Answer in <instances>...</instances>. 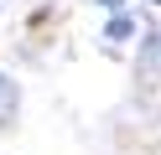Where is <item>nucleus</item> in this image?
<instances>
[{
  "label": "nucleus",
  "instance_id": "1",
  "mask_svg": "<svg viewBox=\"0 0 161 155\" xmlns=\"http://www.w3.org/2000/svg\"><path fill=\"white\" fill-rule=\"evenodd\" d=\"M11 109H16V83H11V78H0V124L11 119Z\"/></svg>",
  "mask_w": 161,
  "mask_h": 155
},
{
  "label": "nucleus",
  "instance_id": "2",
  "mask_svg": "<svg viewBox=\"0 0 161 155\" xmlns=\"http://www.w3.org/2000/svg\"><path fill=\"white\" fill-rule=\"evenodd\" d=\"M130 31H135V26H130V16H114V21H109V31H104V36H109V41H125Z\"/></svg>",
  "mask_w": 161,
  "mask_h": 155
},
{
  "label": "nucleus",
  "instance_id": "3",
  "mask_svg": "<svg viewBox=\"0 0 161 155\" xmlns=\"http://www.w3.org/2000/svg\"><path fill=\"white\" fill-rule=\"evenodd\" d=\"M99 5H109V10H119V0H99Z\"/></svg>",
  "mask_w": 161,
  "mask_h": 155
},
{
  "label": "nucleus",
  "instance_id": "4",
  "mask_svg": "<svg viewBox=\"0 0 161 155\" xmlns=\"http://www.w3.org/2000/svg\"><path fill=\"white\" fill-rule=\"evenodd\" d=\"M156 5H161V0H156Z\"/></svg>",
  "mask_w": 161,
  "mask_h": 155
}]
</instances>
